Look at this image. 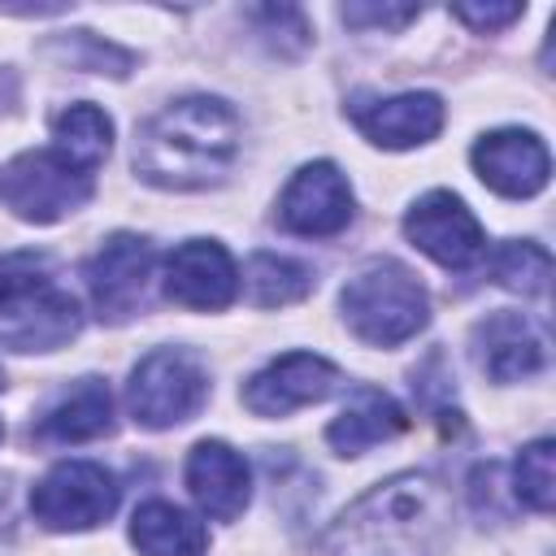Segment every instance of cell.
Wrapping results in <instances>:
<instances>
[{
	"label": "cell",
	"instance_id": "11",
	"mask_svg": "<svg viewBox=\"0 0 556 556\" xmlns=\"http://www.w3.org/2000/svg\"><path fill=\"white\" fill-rule=\"evenodd\" d=\"M334 387H339V369L326 356L287 352L243 387V404L256 417H287L304 404H317V400L334 395Z\"/></svg>",
	"mask_w": 556,
	"mask_h": 556
},
{
	"label": "cell",
	"instance_id": "26",
	"mask_svg": "<svg viewBox=\"0 0 556 556\" xmlns=\"http://www.w3.org/2000/svg\"><path fill=\"white\" fill-rule=\"evenodd\" d=\"M421 9H413V4H343V22L348 26H382V30H400Z\"/></svg>",
	"mask_w": 556,
	"mask_h": 556
},
{
	"label": "cell",
	"instance_id": "14",
	"mask_svg": "<svg viewBox=\"0 0 556 556\" xmlns=\"http://www.w3.org/2000/svg\"><path fill=\"white\" fill-rule=\"evenodd\" d=\"M473 356H478V369L486 378L517 382V378H530V374L543 369L547 343H543L539 326L526 313L500 308V313H491L473 326Z\"/></svg>",
	"mask_w": 556,
	"mask_h": 556
},
{
	"label": "cell",
	"instance_id": "17",
	"mask_svg": "<svg viewBox=\"0 0 556 556\" xmlns=\"http://www.w3.org/2000/svg\"><path fill=\"white\" fill-rule=\"evenodd\" d=\"M404 426H408V417H404V408H400L387 391H378V387H356L352 400L343 404V413L326 426V443H330L339 456H361V452H369L374 443L395 439Z\"/></svg>",
	"mask_w": 556,
	"mask_h": 556
},
{
	"label": "cell",
	"instance_id": "20",
	"mask_svg": "<svg viewBox=\"0 0 556 556\" xmlns=\"http://www.w3.org/2000/svg\"><path fill=\"white\" fill-rule=\"evenodd\" d=\"M52 139H56L52 152H61L74 169L91 174V169L109 156V148H113V122H109L104 109H96V104H70V109L56 117Z\"/></svg>",
	"mask_w": 556,
	"mask_h": 556
},
{
	"label": "cell",
	"instance_id": "25",
	"mask_svg": "<svg viewBox=\"0 0 556 556\" xmlns=\"http://www.w3.org/2000/svg\"><path fill=\"white\" fill-rule=\"evenodd\" d=\"M48 282V256L43 252H0V300L30 291Z\"/></svg>",
	"mask_w": 556,
	"mask_h": 556
},
{
	"label": "cell",
	"instance_id": "27",
	"mask_svg": "<svg viewBox=\"0 0 556 556\" xmlns=\"http://www.w3.org/2000/svg\"><path fill=\"white\" fill-rule=\"evenodd\" d=\"M521 13H526L521 4H456V9H452V17L469 22L473 30H504V26H513Z\"/></svg>",
	"mask_w": 556,
	"mask_h": 556
},
{
	"label": "cell",
	"instance_id": "13",
	"mask_svg": "<svg viewBox=\"0 0 556 556\" xmlns=\"http://www.w3.org/2000/svg\"><path fill=\"white\" fill-rule=\"evenodd\" d=\"M239 274L222 243L213 239H187L165 256V295L182 308L217 313L235 300Z\"/></svg>",
	"mask_w": 556,
	"mask_h": 556
},
{
	"label": "cell",
	"instance_id": "24",
	"mask_svg": "<svg viewBox=\"0 0 556 556\" xmlns=\"http://www.w3.org/2000/svg\"><path fill=\"white\" fill-rule=\"evenodd\" d=\"M48 52H56L65 65H74V70H100V74H130V65H135V56L130 52H122L117 43H109V39H100V35H91V30H74V35H56L52 43H48Z\"/></svg>",
	"mask_w": 556,
	"mask_h": 556
},
{
	"label": "cell",
	"instance_id": "3",
	"mask_svg": "<svg viewBox=\"0 0 556 556\" xmlns=\"http://www.w3.org/2000/svg\"><path fill=\"white\" fill-rule=\"evenodd\" d=\"M339 304H343V321L352 326V334L374 348H395L430 321L426 287L417 282V274L408 265H400L391 256L361 265L343 282Z\"/></svg>",
	"mask_w": 556,
	"mask_h": 556
},
{
	"label": "cell",
	"instance_id": "7",
	"mask_svg": "<svg viewBox=\"0 0 556 556\" xmlns=\"http://www.w3.org/2000/svg\"><path fill=\"white\" fill-rule=\"evenodd\" d=\"M83 330L78 300L61 291L52 278L0 300V343L9 352H52L65 348Z\"/></svg>",
	"mask_w": 556,
	"mask_h": 556
},
{
	"label": "cell",
	"instance_id": "29",
	"mask_svg": "<svg viewBox=\"0 0 556 556\" xmlns=\"http://www.w3.org/2000/svg\"><path fill=\"white\" fill-rule=\"evenodd\" d=\"M0 439H4V426H0Z\"/></svg>",
	"mask_w": 556,
	"mask_h": 556
},
{
	"label": "cell",
	"instance_id": "6",
	"mask_svg": "<svg viewBox=\"0 0 556 556\" xmlns=\"http://www.w3.org/2000/svg\"><path fill=\"white\" fill-rule=\"evenodd\" d=\"M117 508V482L96 460H61L30 491V513L43 530H91Z\"/></svg>",
	"mask_w": 556,
	"mask_h": 556
},
{
	"label": "cell",
	"instance_id": "23",
	"mask_svg": "<svg viewBox=\"0 0 556 556\" xmlns=\"http://www.w3.org/2000/svg\"><path fill=\"white\" fill-rule=\"evenodd\" d=\"M513 491L526 508L552 513V500H556V447H552V439L521 447V456L513 465Z\"/></svg>",
	"mask_w": 556,
	"mask_h": 556
},
{
	"label": "cell",
	"instance_id": "16",
	"mask_svg": "<svg viewBox=\"0 0 556 556\" xmlns=\"http://www.w3.org/2000/svg\"><path fill=\"white\" fill-rule=\"evenodd\" d=\"M187 491L195 495V504L213 521H235L248 508V495H252L248 460L230 443L204 439L187 456Z\"/></svg>",
	"mask_w": 556,
	"mask_h": 556
},
{
	"label": "cell",
	"instance_id": "30",
	"mask_svg": "<svg viewBox=\"0 0 556 556\" xmlns=\"http://www.w3.org/2000/svg\"><path fill=\"white\" fill-rule=\"evenodd\" d=\"M0 382H4V378H0Z\"/></svg>",
	"mask_w": 556,
	"mask_h": 556
},
{
	"label": "cell",
	"instance_id": "9",
	"mask_svg": "<svg viewBox=\"0 0 556 556\" xmlns=\"http://www.w3.org/2000/svg\"><path fill=\"white\" fill-rule=\"evenodd\" d=\"M278 217L287 230L308 235V239L339 235L352 222V187L339 174V165L334 161L300 165L278 200Z\"/></svg>",
	"mask_w": 556,
	"mask_h": 556
},
{
	"label": "cell",
	"instance_id": "15",
	"mask_svg": "<svg viewBox=\"0 0 556 556\" xmlns=\"http://www.w3.org/2000/svg\"><path fill=\"white\" fill-rule=\"evenodd\" d=\"M356 130L378 148H417L439 135L443 126V100L434 91H404L391 100H356L352 104Z\"/></svg>",
	"mask_w": 556,
	"mask_h": 556
},
{
	"label": "cell",
	"instance_id": "19",
	"mask_svg": "<svg viewBox=\"0 0 556 556\" xmlns=\"http://www.w3.org/2000/svg\"><path fill=\"white\" fill-rule=\"evenodd\" d=\"M109 426H113V395L100 378H78L70 395H61L39 417V434L56 443H87V439L109 434Z\"/></svg>",
	"mask_w": 556,
	"mask_h": 556
},
{
	"label": "cell",
	"instance_id": "1",
	"mask_svg": "<svg viewBox=\"0 0 556 556\" xmlns=\"http://www.w3.org/2000/svg\"><path fill=\"white\" fill-rule=\"evenodd\" d=\"M447 539V486L430 473H395L334 517L321 534V556H443Z\"/></svg>",
	"mask_w": 556,
	"mask_h": 556
},
{
	"label": "cell",
	"instance_id": "22",
	"mask_svg": "<svg viewBox=\"0 0 556 556\" xmlns=\"http://www.w3.org/2000/svg\"><path fill=\"white\" fill-rule=\"evenodd\" d=\"M491 274L500 287H508L517 295H543L547 278H552V256H547V248H539L530 239H508L491 252Z\"/></svg>",
	"mask_w": 556,
	"mask_h": 556
},
{
	"label": "cell",
	"instance_id": "18",
	"mask_svg": "<svg viewBox=\"0 0 556 556\" xmlns=\"http://www.w3.org/2000/svg\"><path fill=\"white\" fill-rule=\"evenodd\" d=\"M130 543L139 547V556H204L208 530L187 508L165 504V500H148L130 517Z\"/></svg>",
	"mask_w": 556,
	"mask_h": 556
},
{
	"label": "cell",
	"instance_id": "10",
	"mask_svg": "<svg viewBox=\"0 0 556 556\" xmlns=\"http://www.w3.org/2000/svg\"><path fill=\"white\" fill-rule=\"evenodd\" d=\"M152 243L139 235H113L87 265V291L96 300V313L104 321H126L139 313L148 278H152Z\"/></svg>",
	"mask_w": 556,
	"mask_h": 556
},
{
	"label": "cell",
	"instance_id": "21",
	"mask_svg": "<svg viewBox=\"0 0 556 556\" xmlns=\"http://www.w3.org/2000/svg\"><path fill=\"white\" fill-rule=\"evenodd\" d=\"M248 295L252 304L261 308H282V304H295L313 291V274L291 261V256H278V252H256L248 261Z\"/></svg>",
	"mask_w": 556,
	"mask_h": 556
},
{
	"label": "cell",
	"instance_id": "12",
	"mask_svg": "<svg viewBox=\"0 0 556 556\" xmlns=\"http://www.w3.org/2000/svg\"><path fill=\"white\" fill-rule=\"evenodd\" d=\"M473 169L495 195L526 200L547 187L552 156L534 130H491L473 143Z\"/></svg>",
	"mask_w": 556,
	"mask_h": 556
},
{
	"label": "cell",
	"instance_id": "5",
	"mask_svg": "<svg viewBox=\"0 0 556 556\" xmlns=\"http://www.w3.org/2000/svg\"><path fill=\"white\" fill-rule=\"evenodd\" d=\"M0 200L22 222L48 226V222H61L65 213H74L91 200V174L74 169L52 148L22 152L0 169Z\"/></svg>",
	"mask_w": 556,
	"mask_h": 556
},
{
	"label": "cell",
	"instance_id": "28",
	"mask_svg": "<svg viewBox=\"0 0 556 556\" xmlns=\"http://www.w3.org/2000/svg\"><path fill=\"white\" fill-rule=\"evenodd\" d=\"M13 104H17V78L9 70H0V113L13 109Z\"/></svg>",
	"mask_w": 556,
	"mask_h": 556
},
{
	"label": "cell",
	"instance_id": "2",
	"mask_svg": "<svg viewBox=\"0 0 556 556\" xmlns=\"http://www.w3.org/2000/svg\"><path fill=\"white\" fill-rule=\"evenodd\" d=\"M239 156V117L217 96H182L152 113L135 135V169L165 191H200L230 174Z\"/></svg>",
	"mask_w": 556,
	"mask_h": 556
},
{
	"label": "cell",
	"instance_id": "8",
	"mask_svg": "<svg viewBox=\"0 0 556 556\" xmlns=\"http://www.w3.org/2000/svg\"><path fill=\"white\" fill-rule=\"evenodd\" d=\"M404 235L413 239V248H421L430 261H439L443 269H465L478 261L482 252V226L478 217L465 208L460 195L452 191H430L421 195L408 213H404Z\"/></svg>",
	"mask_w": 556,
	"mask_h": 556
},
{
	"label": "cell",
	"instance_id": "4",
	"mask_svg": "<svg viewBox=\"0 0 556 556\" xmlns=\"http://www.w3.org/2000/svg\"><path fill=\"white\" fill-rule=\"evenodd\" d=\"M204 400H208V378H204L200 361L178 348L148 352L126 382L130 417L148 430H165V426L195 417Z\"/></svg>",
	"mask_w": 556,
	"mask_h": 556
}]
</instances>
